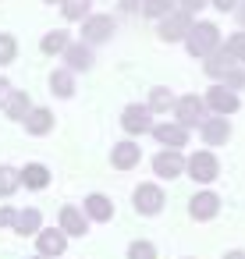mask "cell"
<instances>
[{
    "mask_svg": "<svg viewBox=\"0 0 245 259\" xmlns=\"http://www.w3.org/2000/svg\"><path fill=\"white\" fill-rule=\"evenodd\" d=\"M224 43V36H220V29L213 25V22H192V29H188V36H185V50L192 54V57H199V61H206L217 47Z\"/></svg>",
    "mask_w": 245,
    "mask_h": 259,
    "instance_id": "obj_1",
    "label": "cell"
},
{
    "mask_svg": "<svg viewBox=\"0 0 245 259\" xmlns=\"http://www.w3.org/2000/svg\"><path fill=\"white\" fill-rule=\"evenodd\" d=\"M185 174L195 181V185H213L220 178V160L213 149H195L185 156Z\"/></svg>",
    "mask_w": 245,
    "mask_h": 259,
    "instance_id": "obj_2",
    "label": "cell"
},
{
    "mask_svg": "<svg viewBox=\"0 0 245 259\" xmlns=\"http://www.w3.org/2000/svg\"><path fill=\"white\" fill-rule=\"evenodd\" d=\"M206 110L213 114V117H231V114H238L241 110V96L234 93V89H227V85H220V82H213L210 89H206Z\"/></svg>",
    "mask_w": 245,
    "mask_h": 259,
    "instance_id": "obj_3",
    "label": "cell"
},
{
    "mask_svg": "<svg viewBox=\"0 0 245 259\" xmlns=\"http://www.w3.org/2000/svg\"><path fill=\"white\" fill-rule=\"evenodd\" d=\"M210 117V110H206V100L202 96H195V93H188V96H178L174 100V121L181 124V128H199L202 121Z\"/></svg>",
    "mask_w": 245,
    "mask_h": 259,
    "instance_id": "obj_4",
    "label": "cell"
},
{
    "mask_svg": "<svg viewBox=\"0 0 245 259\" xmlns=\"http://www.w3.org/2000/svg\"><path fill=\"white\" fill-rule=\"evenodd\" d=\"M192 15L188 11H181V8H174L171 15H164L160 22H156V36L164 39V43H185V36H188V29H192Z\"/></svg>",
    "mask_w": 245,
    "mask_h": 259,
    "instance_id": "obj_5",
    "label": "cell"
},
{
    "mask_svg": "<svg viewBox=\"0 0 245 259\" xmlns=\"http://www.w3.org/2000/svg\"><path fill=\"white\" fill-rule=\"evenodd\" d=\"M132 199H135V213H139V217H156V213H164V206H167V195H164V188H160L156 181H142Z\"/></svg>",
    "mask_w": 245,
    "mask_h": 259,
    "instance_id": "obj_6",
    "label": "cell"
},
{
    "mask_svg": "<svg viewBox=\"0 0 245 259\" xmlns=\"http://www.w3.org/2000/svg\"><path fill=\"white\" fill-rule=\"evenodd\" d=\"M188 217L206 224V220H217L220 217V195L210 192V188H199L192 199H188Z\"/></svg>",
    "mask_w": 245,
    "mask_h": 259,
    "instance_id": "obj_7",
    "label": "cell"
},
{
    "mask_svg": "<svg viewBox=\"0 0 245 259\" xmlns=\"http://www.w3.org/2000/svg\"><path fill=\"white\" fill-rule=\"evenodd\" d=\"M121 128H125L128 135H146V132H153V110H149L146 103H128V107L121 110Z\"/></svg>",
    "mask_w": 245,
    "mask_h": 259,
    "instance_id": "obj_8",
    "label": "cell"
},
{
    "mask_svg": "<svg viewBox=\"0 0 245 259\" xmlns=\"http://www.w3.org/2000/svg\"><path fill=\"white\" fill-rule=\"evenodd\" d=\"M153 174H156L160 181L181 178V174H185V153H181V149H160V153L153 156Z\"/></svg>",
    "mask_w": 245,
    "mask_h": 259,
    "instance_id": "obj_9",
    "label": "cell"
},
{
    "mask_svg": "<svg viewBox=\"0 0 245 259\" xmlns=\"http://www.w3.org/2000/svg\"><path fill=\"white\" fill-rule=\"evenodd\" d=\"M114 32H117V25H114L110 15H89V18L82 22V43H89V47L107 43Z\"/></svg>",
    "mask_w": 245,
    "mask_h": 259,
    "instance_id": "obj_10",
    "label": "cell"
},
{
    "mask_svg": "<svg viewBox=\"0 0 245 259\" xmlns=\"http://www.w3.org/2000/svg\"><path fill=\"white\" fill-rule=\"evenodd\" d=\"M234 68H238V61H234V54H231L224 43H220V47L202 61V71H206V78H213V82H224Z\"/></svg>",
    "mask_w": 245,
    "mask_h": 259,
    "instance_id": "obj_11",
    "label": "cell"
},
{
    "mask_svg": "<svg viewBox=\"0 0 245 259\" xmlns=\"http://www.w3.org/2000/svg\"><path fill=\"white\" fill-rule=\"evenodd\" d=\"M199 135H202V146L217 149V146H227V142H231L234 128H231V121H227V117H213V114H210V117L199 124Z\"/></svg>",
    "mask_w": 245,
    "mask_h": 259,
    "instance_id": "obj_12",
    "label": "cell"
},
{
    "mask_svg": "<svg viewBox=\"0 0 245 259\" xmlns=\"http://www.w3.org/2000/svg\"><path fill=\"white\" fill-rule=\"evenodd\" d=\"M164 149H185L188 146V128H181L178 121H164V124H153L149 132Z\"/></svg>",
    "mask_w": 245,
    "mask_h": 259,
    "instance_id": "obj_13",
    "label": "cell"
},
{
    "mask_svg": "<svg viewBox=\"0 0 245 259\" xmlns=\"http://www.w3.org/2000/svg\"><path fill=\"white\" fill-rule=\"evenodd\" d=\"M36 248H39L43 259H57V255H64V248H68V234H64L61 227H43V231L36 234Z\"/></svg>",
    "mask_w": 245,
    "mask_h": 259,
    "instance_id": "obj_14",
    "label": "cell"
},
{
    "mask_svg": "<svg viewBox=\"0 0 245 259\" xmlns=\"http://www.w3.org/2000/svg\"><path fill=\"white\" fill-rule=\"evenodd\" d=\"M139 160H142V146H139L135 139L114 142V149H110V163H114V170H132V167H139Z\"/></svg>",
    "mask_w": 245,
    "mask_h": 259,
    "instance_id": "obj_15",
    "label": "cell"
},
{
    "mask_svg": "<svg viewBox=\"0 0 245 259\" xmlns=\"http://www.w3.org/2000/svg\"><path fill=\"white\" fill-rule=\"evenodd\" d=\"M57 220H61V231H64L68 238H82V234L89 231V217H86L78 206H71V202L61 206V217H57Z\"/></svg>",
    "mask_w": 245,
    "mask_h": 259,
    "instance_id": "obj_16",
    "label": "cell"
},
{
    "mask_svg": "<svg viewBox=\"0 0 245 259\" xmlns=\"http://www.w3.org/2000/svg\"><path fill=\"white\" fill-rule=\"evenodd\" d=\"M54 124H57V117H54V110H50V107H32V110H29V117H25V132H29V135H36V139L50 135V132H54Z\"/></svg>",
    "mask_w": 245,
    "mask_h": 259,
    "instance_id": "obj_17",
    "label": "cell"
},
{
    "mask_svg": "<svg viewBox=\"0 0 245 259\" xmlns=\"http://www.w3.org/2000/svg\"><path fill=\"white\" fill-rule=\"evenodd\" d=\"M82 213H86L89 220H96V224H107V220L114 217V202H110L103 192H93V195H86V206H82Z\"/></svg>",
    "mask_w": 245,
    "mask_h": 259,
    "instance_id": "obj_18",
    "label": "cell"
},
{
    "mask_svg": "<svg viewBox=\"0 0 245 259\" xmlns=\"http://www.w3.org/2000/svg\"><path fill=\"white\" fill-rule=\"evenodd\" d=\"M11 231H18V234H39L43 231V213L36 209V206H25V209H18L15 213V224H11Z\"/></svg>",
    "mask_w": 245,
    "mask_h": 259,
    "instance_id": "obj_19",
    "label": "cell"
},
{
    "mask_svg": "<svg viewBox=\"0 0 245 259\" xmlns=\"http://www.w3.org/2000/svg\"><path fill=\"white\" fill-rule=\"evenodd\" d=\"M68 61V71H89L93 68V50L89 43H68V50L61 54Z\"/></svg>",
    "mask_w": 245,
    "mask_h": 259,
    "instance_id": "obj_20",
    "label": "cell"
},
{
    "mask_svg": "<svg viewBox=\"0 0 245 259\" xmlns=\"http://www.w3.org/2000/svg\"><path fill=\"white\" fill-rule=\"evenodd\" d=\"M18 174H22V185H25L29 192H43V188L50 185V167H47V163H25Z\"/></svg>",
    "mask_w": 245,
    "mask_h": 259,
    "instance_id": "obj_21",
    "label": "cell"
},
{
    "mask_svg": "<svg viewBox=\"0 0 245 259\" xmlns=\"http://www.w3.org/2000/svg\"><path fill=\"white\" fill-rule=\"evenodd\" d=\"M4 110H8V117H11V121H25V117H29V110H32L29 93L11 89V96H8V103H4Z\"/></svg>",
    "mask_w": 245,
    "mask_h": 259,
    "instance_id": "obj_22",
    "label": "cell"
},
{
    "mask_svg": "<svg viewBox=\"0 0 245 259\" xmlns=\"http://www.w3.org/2000/svg\"><path fill=\"white\" fill-rule=\"evenodd\" d=\"M174 93L167 89V85H153L149 89V100H146V107L153 110V114H167V110H174Z\"/></svg>",
    "mask_w": 245,
    "mask_h": 259,
    "instance_id": "obj_23",
    "label": "cell"
},
{
    "mask_svg": "<svg viewBox=\"0 0 245 259\" xmlns=\"http://www.w3.org/2000/svg\"><path fill=\"white\" fill-rule=\"evenodd\" d=\"M68 43H71V36H68L64 29H54V32H47V36H43L39 50H43L47 57H61V54L68 50Z\"/></svg>",
    "mask_w": 245,
    "mask_h": 259,
    "instance_id": "obj_24",
    "label": "cell"
},
{
    "mask_svg": "<svg viewBox=\"0 0 245 259\" xmlns=\"http://www.w3.org/2000/svg\"><path fill=\"white\" fill-rule=\"evenodd\" d=\"M50 93H54V96H61V100L75 96V75H71L68 68L54 71V75H50Z\"/></svg>",
    "mask_w": 245,
    "mask_h": 259,
    "instance_id": "obj_25",
    "label": "cell"
},
{
    "mask_svg": "<svg viewBox=\"0 0 245 259\" xmlns=\"http://www.w3.org/2000/svg\"><path fill=\"white\" fill-rule=\"evenodd\" d=\"M18 188H22V174L15 167H8V163H0V199L15 195Z\"/></svg>",
    "mask_w": 245,
    "mask_h": 259,
    "instance_id": "obj_26",
    "label": "cell"
},
{
    "mask_svg": "<svg viewBox=\"0 0 245 259\" xmlns=\"http://www.w3.org/2000/svg\"><path fill=\"white\" fill-rule=\"evenodd\" d=\"M89 4L93 0H61V15L68 22H86L89 18Z\"/></svg>",
    "mask_w": 245,
    "mask_h": 259,
    "instance_id": "obj_27",
    "label": "cell"
},
{
    "mask_svg": "<svg viewBox=\"0 0 245 259\" xmlns=\"http://www.w3.org/2000/svg\"><path fill=\"white\" fill-rule=\"evenodd\" d=\"M174 8H178V0H142V15L153 18V22H160V18L171 15Z\"/></svg>",
    "mask_w": 245,
    "mask_h": 259,
    "instance_id": "obj_28",
    "label": "cell"
},
{
    "mask_svg": "<svg viewBox=\"0 0 245 259\" xmlns=\"http://www.w3.org/2000/svg\"><path fill=\"white\" fill-rule=\"evenodd\" d=\"M15 57H18V43H15V36H11V32H0V68L15 64Z\"/></svg>",
    "mask_w": 245,
    "mask_h": 259,
    "instance_id": "obj_29",
    "label": "cell"
},
{
    "mask_svg": "<svg viewBox=\"0 0 245 259\" xmlns=\"http://www.w3.org/2000/svg\"><path fill=\"white\" fill-rule=\"evenodd\" d=\"M128 259H156V245L146 241V238H135L128 245Z\"/></svg>",
    "mask_w": 245,
    "mask_h": 259,
    "instance_id": "obj_30",
    "label": "cell"
},
{
    "mask_svg": "<svg viewBox=\"0 0 245 259\" xmlns=\"http://www.w3.org/2000/svg\"><path fill=\"white\" fill-rule=\"evenodd\" d=\"M224 47L234 54V61H238V64H245V29H241V32H231Z\"/></svg>",
    "mask_w": 245,
    "mask_h": 259,
    "instance_id": "obj_31",
    "label": "cell"
},
{
    "mask_svg": "<svg viewBox=\"0 0 245 259\" xmlns=\"http://www.w3.org/2000/svg\"><path fill=\"white\" fill-rule=\"evenodd\" d=\"M220 85H227V89H234V93H238V89H245V68L238 64V68H234V71L220 82Z\"/></svg>",
    "mask_w": 245,
    "mask_h": 259,
    "instance_id": "obj_32",
    "label": "cell"
},
{
    "mask_svg": "<svg viewBox=\"0 0 245 259\" xmlns=\"http://www.w3.org/2000/svg\"><path fill=\"white\" fill-rule=\"evenodd\" d=\"M178 8H181V11H188V15L195 18L202 8H210V0H178Z\"/></svg>",
    "mask_w": 245,
    "mask_h": 259,
    "instance_id": "obj_33",
    "label": "cell"
},
{
    "mask_svg": "<svg viewBox=\"0 0 245 259\" xmlns=\"http://www.w3.org/2000/svg\"><path fill=\"white\" fill-rule=\"evenodd\" d=\"M238 4H241V0H210V8H217L220 15H227V11H234Z\"/></svg>",
    "mask_w": 245,
    "mask_h": 259,
    "instance_id": "obj_34",
    "label": "cell"
},
{
    "mask_svg": "<svg viewBox=\"0 0 245 259\" xmlns=\"http://www.w3.org/2000/svg\"><path fill=\"white\" fill-rule=\"evenodd\" d=\"M15 213H18V209H11V206L0 202V227H11V224H15Z\"/></svg>",
    "mask_w": 245,
    "mask_h": 259,
    "instance_id": "obj_35",
    "label": "cell"
},
{
    "mask_svg": "<svg viewBox=\"0 0 245 259\" xmlns=\"http://www.w3.org/2000/svg\"><path fill=\"white\" fill-rule=\"evenodd\" d=\"M8 96H11V82H8L4 75H0V107L8 103Z\"/></svg>",
    "mask_w": 245,
    "mask_h": 259,
    "instance_id": "obj_36",
    "label": "cell"
},
{
    "mask_svg": "<svg viewBox=\"0 0 245 259\" xmlns=\"http://www.w3.org/2000/svg\"><path fill=\"white\" fill-rule=\"evenodd\" d=\"M234 18H238V25H241V29H245V0H241V4H238V8H234Z\"/></svg>",
    "mask_w": 245,
    "mask_h": 259,
    "instance_id": "obj_37",
    "label": "cell"
},
{
    "mask_svg": "<svg viewBox=\"0 0 245 259\" xmlns=\"http://www.w3.org/2000/svg\"><path fill=\"white\" fill-rule=\"evenodd\" d=\"M121 8H125V11H139V8H142V0H121Z\"/></svg>",
    "mask_w": 245,
    "mask_h": 259,
    "instance_id": "obj_38",
    "label": "cell"
},
{
    "mask_svg": "<svg viewBox=\"0 0 245 259\" xmlns=\"http://www.w3.org/2000/svg\"><path fill=\"white\" fill-rule=\"evenodd\" d=\"M220 259H245V252H241V248H231V252H224Z\"/></svg>",
    "mask_w": 245,
    "mask_h": 259,
    "instance_id": "obj_39",
    "label": "cell"
},
{
    "mask_svg": "<svg viewBox=\"0 0 245 259\" xmlns=\"http://www.w3.org/2000/svg\"><path fill=\"white\" fill-rule=\"evenodd\" d=\"M43 4H61V0H43Z\"/></svg>",
    "mask_w": 245,
    "mask_h": 259,
    "instance_id": "obj_40",
    "label": "cell"
},
{
    "mask_svg": "<svg viewBox=\"0 0 245 259\" xmlns=\"http://www.w3.org/2000/svg\"><path fill=\"white\" fill-rule=\"evenodd\" d=\"M181 259H195V255H181Z\"/></svg>",
    "mask_w": 245,
    "mask_h": 259,
    "instance_id": "obj_41",
    "label": "cell"
},
{
    "mask_svg": "<svg viewBox=\"0 0 245 259\" xmlns=\"http://www.w3.org/2000/svg\"><path fill=\"white\" fill-rule=\"evenodd\" d=\"M39 259H43V255H39Z\"/></svg>",
    "mask_w": 245,
    "mask_h": 259,
    "instance_id": "obj_42",
    "label": "cell"
}]
</instances>
